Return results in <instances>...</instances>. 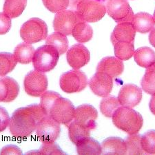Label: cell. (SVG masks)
<instances>
[{"label": "cell", "mask_w": 155, "mask_h": 155, "mask_svg": "<svg viewBox=\"0 0 155 155\" xmlns=\"http://www.w3.org/2000/svg\"><path fill=\"white\" fill-rule=\"evenodd\" d=\"M141 84L142 89L146 93L152 95L155 94V63L147 68Z\"/></svg>", "instance_id": "cell-30"}, {"label": "cell", "mask_w": 155, "mask_h": 155, "mask_svg": "<svg viewBox=\"0 0 155 155\" xmlns=\"http://www.w3.org/2000/svg\"><path fill=\"white\" fill-rule=\"evenodd\" d=\"M124 71V64L122 60L114 57H104L100 61L97 67V72H104L112 78L119 76Z\"/></svg>", "instance_id": "cell-18"}, {"label": "cell", "mask_w": 155, "mask_h": 155, "mask_svg": "<svg viewBox=\"0 0 155 155\" xmlns=\"http://www.w3.org/2000/svg\"><path fill=\"white\" fill-rule=\"evenodd\" d=\"M83 21L84 20L76 11L64 10L57 12L54 16L53 21L54 30L55 32L64 34L66 36L71 35L76 24Z\"/></svg>", "instance_id": "cell-9"}, {"label": "cell", "mask_w": 155, "mask_h": 155, "mask_svg": "<svg viewBox=\"0 0 155 155\" xmlns=\"http://www.w3.org/2000/svg\"><path fill=\"white\" fill-rule=\"evenodd\" d=\"M118 98L114 97H106L101 100L99 108L101 112L106 117H112L114 112L120 107Z\"/></svg>", "instance_id": "cell-31"}, {"label": "cell", "mask_w": 155, "mask_h": 155, "mask_svg": "<svg viewBox=\"0 0 155 155\" xmlns=\"http://www.w3.org/2000/svg\"><path fill=\"white\" fill-rule=\"evenodd\" d=\"M11 118L6 109L0 106V132H2L9 126Z\"/></svg>", "instance_id": "cell-38"}, {"label": "cell", "mask_w": 155, "mask_h": 155, "mask_svg": "<svg viewBox=\"0 0 155 155\" xmlns=\"http://www.w3.org/2000/svg\"><path fill=\"white\" fill-rule=\"evenodd\" d=\"M48 78L44 72L36 70L30 71L24 77V91L30 96L39 97L48 88Z\"/></svg>", "instance_id": "cell-10"}, {"label": "cell", "mask_w": 155, "mask_h": 155, "mask_svg": "<svg viewBox=\"0 0 155 155\" xmlns=\"http://www.w3.org/2000/svg\"><path fill=\"white\" fill-rule=\"evenodd\" d=\"M19 92V85L16 80L10 77H0V102H11Z\"/></svg>", "instance_id": "cell-16"}, {"label": "cell", "mask_w": 155, "mask_h": 155, "mask_svg": "<svg viewBox=\"0 0 155 155\" xmlns=\"http://www.w3.org/2000/svg\"><path fill=\"white\" fill-rule=\"evenodd\" d=\"M114 126L130 135L137 134L143 124V117L132 107L121 106L112 117Z\"/></svg>", "instance_id": "cell-2"}, {"label": "cell", "mask_w": 155, "mask_h": 155, "mask_svg": "<svg viewBox=\"0 0 155 155\" xmlns=\"http://www.w3.org/2000/svg\"><path fill=\"white\" fill-rule=\"evenodd\" d=\"M136 63L142 68H148L155 63V52L149 47H141L134 51Z\"/></svg>", "instance_id": "cell-22"}, {"label": "cell", "mask_w": 155, "mask_h": 155, "mask_svg": "<svg viewBox=\"0 0 155 155\" xmlns=\"http://www.w3.org/2000/svg\"><path fill=\"white\" fill-rule=\"evenodd\" d=\"M153 17H154V21H155V11H154V15H153Z\"/></svg>", "instance_id": "cell-43"}, {"label": "cell", "mask_w": 155, "mask_h": 155, "mask_svg": "<svg viewBox=\"0 0 155 155\" xmlns=\"http://www.w3.org/2000/svg\"><path fill=\"white\" fill-rule=\"evenodd\" d=\"M149 41L152 46L155 48V28L152 30L149 35Z\"/></svg>", "instance_id": "cell-41"}, {"label": "cell", "mask_w": 155, "mask_h": 155, "mask_svg": "<svg viewBox=\"0 0 155 155\" xmlns=\"http://www.w3.org/2000/svg\"><path fill=\"white\" fill-rule=\"evenodd\" d=\"M126 144V154H143L145 152L141 146V136L139 134H132L125 140Z\"/></svg>", "instance_id": "cell-32"}, {"label": "cell", "mask_w": 155, "mask_h": 155, "mask_svg": "<svg viewBox=\"0 0 155 155\" xmlns=\"http://www.w3.org/2000/svg\"><path fill=\"white\" fill-rule=\"evenodd\" d=\"M35 48L31 44L24 42L17 45L14 50L13 55L16 61L21 64H28L32 61Z\"/></svg>", "instance_id": "cell-21"}, {"label": "cell", "mask_w": 155, "mask_h": 155, "mask_svg": "<svg viewBox=\"0 0 155 155\" xmlns=\"http://www.w3.org/2000/svg\"><path fill=\"white\" fill-rule=\"evenodd\" d=\"M117 98L121 106L132 108L141 101V89L134 84H126L120 89Z\"/></svg>", "instance_id": "cell-15"}, {"label": "cell", "mask_w": 155, "mask_h": 155, "mask_svg": "<svg viewBox=\"0 0 155 155\" xmlns=\"http://www.w3.org/2000/svg\"><path fill=\"white\" fill-rule=\"evenodd\" d=\"M60 54L57 50L51 45L40 46L35 51L32 58V66L35 70L48 72L54 68L58 63Z\"/></svg>", "instance_id": "cell-3"}, {"label": "cell", "mask_w": 155, "mask_h": 155, "mask_svg": "<svg viewBox=\"0 0 155 155\" xmlns=\"http://www.w3.org/2000/svg\"><path fill=\"white\" fill-rule=\"evenodd\" d=\"M87 83L86 74L79 69H73L64 72L59 79L60 87L68 94L81 92L86 88Z\"/></svg>", "instance_id": "cell-5"}, {"label": "cell", "mask_w": 155, "mask_h": 155, "mask_svg": "<svg viewBox=\"0 0 155 155\" xmlns=\"http://www.w3.org/2000/svg\"><path fill=\"white\" fill-rule=\"evenodd\" d=\"M27 0H5L3 11L11 18H16L23 13Z\"/></svg>", "instance_id": "cell-26"}, {"label": "cell", "mask_w": 155, "mask_h": 155, "mask_svg": "<svg viewBox=\"0 0 155 155\" xmlns=\"http://www.w3.org/2000/svg\"><path fill=\"white\" fill-rule=\"evenodd\" d=\"M114 47L116 57L122 61H127L134 55V42L119 41L114 45Z\"/></svg>", "instance_id": "cell-28"}, {"label": "cell", "mask_w": 155, "mask_h": 155, "mask_svg": "<svg viewBox=\"0 0 155 155\" xmlns=\"http://www.w3.org/2000/svg\"><path fill=\"white\" fill-rule=\"evenodd\" d=\"M149 107L152 113L155 115V94H152L150 101Z\"/></svg>", "instance_id": "cell-40"}, {"label": "cell", "mask_w": 155, "mask_h": 155, "mask_svg": "<svg viewBox=\"0 0 155 155\" xmlns=\"http://www.w3.org/2000/svg\"><path fill=\"white\" fill-rule=\"evenodd\" d=\"M21 150L15 145H8L2 147L0 154H22Z\"/></svg>", "instance_id": "cell-39"}, {"label": "cell", "mask_w": 155, "mask_h": 155, "mask_svg": "<svg viewBox=\"0 0 155 155\" xmlns=\"http://www.w3.org/2000/svg\"><path fill=\"white\" fill-rule=\"evenodd\" d=\"M59 97H61V95L58 92L54 91H46L42 94L41 99H40V106L43 109L46 115H48L50 109L52 104L55 101V99Z\"/></svg>", "instance_id": "cell-34"}, {"label": "cell", "mask_w": 155, "mask_h": 155, "mask_svg": "<svg viewBox=\"0 0 155 155\" xmlns=\"http://www.w3.org/2000/svg\"><path fill=\"white\" fill-rule=\"evenodd\" d=\"M39 154H66L55 142L48 144L43 143L39 150Z\"/></svg>", "instance_id": "cell-36"}, {"label": "cell", "mask_w": 155, "mask_h": 155, "mask_svg": "<svg viewBox=\"0 0 155 155\" xmlns=\"http://www.w3.org/2000/svg\"><path fill=\"white\" fill-rule=\"evenodd\" d=\"M72 35L79 43H86L92 38L93 30L86 21H81L76 24Z\"/></svg>", "instance_id": "cell-24"}, {"label": "cell", "mask_w": 155, "mask_h": 155, "mask_svg": "<svg viewBox=\"0 0 155 155\" xmlns=\"http://www.w3.org/2000/svg\"><path fill=\"white\" fill-rule=\"evenodd\" d=\"M141 146L145 154H155V130L147 131L141 136Z\"/></svg>", "instance_id": "cell-33"}, {"label": "cell", "mask_w": 155, "mask_h": 155, "mask_svg": "<svg viewBox=\"0 0 155 155\" xmlns=\"http://www.w3.org/2000/svg\"><path fill=\"white\" fill-rule=\"evenodd\" d=\"M106 9L108 15L118 23L131 22L134 17L133 11L127 0H107Z\"/></svg>", "instance_id": "cell-11"}, {"label": "cell", "mask_w": 155, "mask_h": 155, "mask_svg": "<svg viewBox=\"0 0 155 155\" xmlns=\"http://www.w3.org/2000/svg\"><path fill=\"white\" fill-rule=\"evenodd\" d=\"M75 114V107L69 99L61 96L53 102L49 112V116L59 124L68 126L73 121Z\"/></svg>", "instance_id": "cell-6"}, {"label": "cell", "mask_w": 155, "mask_h": 155, "mask_svg": "<svg viewBox=\"0 0 155 155\" xmlns=\"http://www.w3.org/2000/svg\"><path fill=\"white\" fill-rule=\"evenodd\" d=\"M101 154H126V144L119 137H108L101 143Z\"/></svg>", "instance_id": "cell-19"}, {"label": "cell", "mask_w": 155, "mask_h": 155, "mask_svg": "<svg viewBox=\"0 0 155 155\" xmlns=\"http://www.w3.org/2000/svg\"><path fill=\"white\" fill-rule=\"evenodd\" d=\"M17 61L10 52H0V77L6 76L7 74L13 71Z\"/></svg>", "instance_id": "cell-29"}, {"label": "cell", "mask_w": 155, "mask_h": 155, "mask_svg": "<svg viewBox=\"0 0 155 155\" xmlns=\"http://www.w3.org/2000/svg\"><path fill=\"white\" fill-rule=\"evenodd\" d=\"M136 30L132 22H120L114 28L111 35V41L113 45L119 41L134 42Z\"/></svg>", "instance_id": "cell-17"}, {"label": "cell", "mask_w": 155, "mask_h": 155, "mask_svg": "<svg viewBox=\"0 0 155 155\" xmlns=\"http://www.w3.org/2000/svg\"><path fill=\"white\" fill-rule=\"evenodd\" d=\"M91 130L81 125L76 121H72L68 126V137L72 143L77 145L91 135Z\"/></svg>", "instance_id": "cell-23"}, {"label": "cell", "mask_w": 155, "mask_h": 155, "mask_svg": "<svg viewBox=\"0 0 155 155\" xmlns=\"http://www.w3.org/2000/svg\"><path fill=\"white\" fill-rule=\"evenodd\" d=\"M76 11L84 21L89 23L99 21L106 13V6L96 0H82Z\"/></svg>", "instance_id": "cell-8"}, {"label": "cell", "mask_w": 155, "mask_h": 155, "mask_svg": "<svg viewBox=\"0 0 155 155\" xmlns=\"http://www.w3.org/2000/svg\"><path fill=\"white\" fill-rule=\"evenodd\" d=\"M46 44L54 46L58 51L60 55L64 54L68 50V40L66 35L57 32L47 37Z\"/></svg>", "instance_id": "cell-27"}, {"label": "cell", "mask_w": 155, "mask_h": 155, "mask_svg": "<svg viewBox=\"0 0 155 155\" xmlns=\"http://www.w3.org/2000/svg\"><path fill=\"white\" fill-rule=\"evenodd\" d=\"M45 7L52 12L57 13L69 7V0H42Z\"/></svg>", "instance_id": "cell-35"}, {"label": "cell", "mask_w": 155, "mask_h": 155, "mask_svg": "<svg viewBox=\"0 0 155 155\" xmlns=\"http://www.w3.org/2000/svg\"><path fill=\"white\" fill-rule=\"evenodd\" d=\"M46 115L40 104L19 107L12 114L10 132L17 139H25L35 131L38 122Z\"/></svg>", "instance_id": "cell-1"}, {"label": "cell", "mask_w": 155, "mask_h": 155, "mask_svg": "<svg viewBox=\"0 0 155 155\" xmlns=\"http://www.w3.org/2000/svg\"><path fill=\"white\" fill-rule=\"evenodd\" d=\"M89 86L96 95L106 97L111 93L113 81L112 77L106 73L97 72L89 81Z\"/></svg>", "instance_id": "cell-12"}, {"label": "cell", "mask_w": 155, "mask_h": 155, "mask_svg": "<svg viewBox=\"0 0 155 155\" xmlns=\"http://www.w3.org/2000/svg\"><path fill=\"white\" fill-rule=\"evenodd\" d=\"M79 154H101V146L98 141L91 137H87L76 145Z\"/></svg>", "instance_id": "cell-25"}, {"label": "cell", "mask_w": 155, "mask_h": 155, "mask_svg": "<svg viewBox=\"0 0 155 155\" xmlns=\"http://www.w3.org/2000/svg\"><path fill=\"white\" fill-rule=\"evenodd\" d=\"M35 131L37 138L42 143H52L59 138L61 127L51 116L45 115L37 124Z\"/></svg>", "instance_id": "cell-7"}, {"label": "cell", "mask_w": 155, "mask_h": 155, "mask_svg": "<svg viewBox=\"0 0 155 155\" xmlns=\"http://www.w3.org/2000/svg\"><path fill=\"white\" fill-rule=\"evenodd\" d=\"M131 22L133 24L136 31L143 34L151 31L154 28L155 25L153 16L143 12L134 15Z\"/></svg>", "instance_id": "cell-20"}, {"label": "cell", "mask_w": 155, "mask_h": 155, "mask_svg": "<svg viewBox=\"0 0 155 155\" xmlns=\"http://www.w3.org/2000/svg\"><path fill=\"white\" fill-rule=\"evenodd\" d=\"M11 18L5 14L0 12V35H5L11 28Z\"/></svg>", "instance_id": "cell-37"}, {"label": "cell", "mask_w": 155, "mask_h": 155, "mask_svg": "<svg viewBox=\"0 0 155 155\" xmlns=\"http://www.w3.org/2000/svg\"><path fill=\"white\" fill-rule=\"evenodd\" d=\"M20 36L26 43H37L47 38L48 26L41 19L31 18L22 25Z\"/></svg>", "instance_id": "cell-4"}, {"label": "cell", "mask_w": 155, "mask_h": 155, "mask_svg": "<svg viewBox=\"0 0 155 155\" xmlns=\"http://www.w3.org/2000/svg\"><path fill=\"white\" fill-rule=\"evenodd\" d=\"M98 112L92 105L82 104L75 108L74 120L79 124L92 130L97 127Z\"/></svg>", "instance_id": "cell-14"}, {"label": "cell", "mask_w": 155, "mask_h": 155, "mask_svg": "<svg viewBox=\"0 0 155 155\" xmlns=\"http://www.w3.org/2000/svg\"><path fill=\"white\" fill-rule=\"evenodd\" d=\"M67 62L73 69H80L89 63L90 52L82 44H74L68 50L66 54Z\"/></svg>", "instance_id": "cell-13"}, {"label": "cell", "mask_w": 155, "mask_h": 155, "mask_svg": "<svg viewBox=\"0 0 155 155\" xmlns=\"http://www.w3.org/2000/svg\"><path fill=\"white\" fill-rule=\"evenodd\" d=\"M82 1V0H69V7L71 9L74 10L77 9V7L78 4Z\"/></svg>", "instance_id": "cell-42"}]
</instances>
